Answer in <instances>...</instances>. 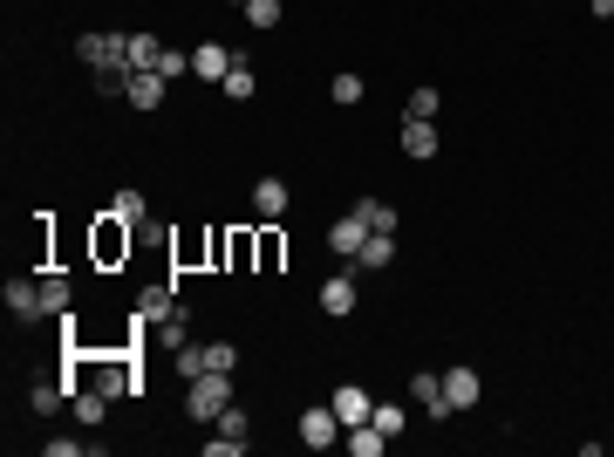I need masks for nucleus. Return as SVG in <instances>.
Returning <instances> with one entry per match:
<instances>
[{"label": "nucleus", "instance_id": "23", "mask_svg": "<svg viewBox=\"0 0 614 457\" xmlns=\"http://www.w3.org/2000/svg\"><path fill=\"white\" fill-rule=\"evenodd\" d=\"M219 89H226L232 103H246V96H253V89H260V76H253V62H246V55H239V62H232V69H226V82H219Z\"/></svg>", "mask_w": 614, "mask_h": 457}, {"label": "nucleus", "instance_id": "35", "mask_svg": "<svg viewBox=\"0 0 614 457\" xmlns=\"http://www.w3.org/2000/svg\"><path fill=\"white\" fill-rule=\"evenodd\" d=\"M587 7H594V14H601V21H614V0H587Z\"/></svg>", "mask_w": 614, "mask_h": 457}, {"label": "nucleus", "instance_id": "6", "mask_svg": "<svg viewBox=\"0 0 614 457\" xmlns=\"http://www.w3.org/2000/svg\"><path fill=\"white\" fill-rule=\"evenodd\" d=\"M232 62H239V48H226V41H198L192 48V76H205V82H226Z\"/></svg>", "mask_w": 614, "mask_h": 457}, {"label": "nucleus", "instance_id": "34", "mask_svg": "<svg viewBox=\"0 0 614 457\" xmlns=\"http://www.w3.org/2000/svg\"><path fill=\"white\" fill-rule=\"evenodd\" d=\"M76 451H89L82 437H48V457H76Z\"/></svg>", "mask_w": 614, "mask_h": 457}, {"label": "nucleus", "instance_id": "30", "mask_svg": "<svg viewBox=\"0 0 614 457\" xmlns=\"http://www.w3.org/2000/svg\"><path fill=\"white\" fill-rule=\"evenodd\" d=\"M369 423H376L383 437H403V403H376V410H369Z\"/></svg>", "mask_w": 614, "mask_h": 457}, {"label": "nucleus", "instance_id": "26", "mask_svg": "<svg viewBox=\"0 0 614 457\" xmlns=\"http://www.w3.org/2000/svg\"><path fill=\"white\" fill-rule=\"evenodd\" d=\"M171 362H178V376H185V382H198L205 369H212V362H205V342H185V348H171Z\"/></svg>", "mask_w": 614, "mask_h": 457}, {"label": "nucleus", "instance_id": "36", "mask_svg": "<svg viewBox=\"0 0 614 457\" xmlns=\"http://www.w3.org/2000/svg\"><path fill=\"white\" fill-rule=\"evenodd\" d=\"M239 7H246V0H239Z\"/></svg>", "mask_w": 614, "mask_h": 457}, {"label": "nucleus", "instance_id": "13", "mask_svg": "<svg viewBox=\"0 0 614 457\" xmlns=\"http://www.w3.org/2000/svg\"><path fill=\"white\" fill-rule=\"evenodd\" d=\"M410 403H417V410H430V417H451V410H444V376L417 369V376H410Z\"/></svg>", "mask_w": 614, "mask_h": 457}, {"label": "nucleus", "instance_id": "7", "mask_svg": "<svg viewBox=\"0 0 614 457\" xmlns=\"http://www.w3.org/2000/svg\"><path fill=\"white\" fill-rule=\"evenodd\" d=\"M478 396H485V376H478V369H451V376H444V410H471V403H478Z\"/></svg>", "mask_w": 614, "mask_h": 457}, {"label": "nucleus", "instance_id": "33", "mask_svg": "<svg viewBox=\"0 0 614 457\" xmlns=\"http://www.w3.org/2000/svg\"><path fill=\"white\" fill-rule=\"evenodd\" d=\"M205 362H212V369H226V376H232V369H239V348H232V342H205Z\"/></svg>", "mask_w": 614, "mask_h": 457}, {"label": "nucleus", "instance_id": "16", "mask_svg": "<svg viewBox=\"0 0 614 457\" xmlns=\"http://www.w3.org/2000/svg\"><path fill=\"white\" fill-rule=\"evenodd\" d=\"M253 212L260 219H287V178H260L253 185Z\"/></svg>", "mask_w": 614, "mask_h": 457}, {"label": "nucleus", "instance_id": "10", "mask_svg": "<svg viewBox=\"0 0 614 457\" xmlns=\"http://www.w3.org/2000/svg\"><path fill=\"white\" fill-rule=\"evenodd\" d=\"M7 314H14V321H35L41 314V280L14 273V280H7Z\"/></svg>", "mask_w": 614, "mask_h": 457}, {"label": "nucleus", "instance_id": "21", "mask_svg": "<svg viewBox=\"0 0 614 457\" xmlns=\"http://www.w3.org/2000/svg\"><path fill=\"white\" fill-rule=\"evenodd\" d=\"M171 307H178V287H151V294L137 301V328H151V321H164Z\"/></svg>", "mask_w": 614, "mask_h": 457}, {"label": "nucleus", "instance_id": "9", "mask_svg": "<svg viewBox=\"0 0 614 457\" xmlns=\"http://www.w3.org/2000/svg\"><path fill=\"white\" fill-rule=\"evenodd\" d=\"M355 273H335V280H321V314H335V321H348L355 314Z\"/></svg>", "mask_w": 614, "mask_h": 457}, {"label": "nucleus", "instance_id": "12", "mask_svg": "<svg viewBox=\"0 0 614 457\" xmlns=\"http://www.w3.org/2000/svg\"><path fill=\"white\" fill-rule=\"evenodd\" d=\"M328 403H335V417H342V423H369V410H376V396H369V389H355V382H342Z\"/></svg>", "mask_w": 614, "mask_h": 457}, {"label": "nucleus", "instance_id": "2", "mask_svg": "<svg viewBox=\"0 0 614 457\" xmlns=\"http://www.w3.org/2000/svg\"><path fill=\"white\" fill-rule=\"evenodd\" d=\"M226 403H232V376H226V369H205V376L185 389V417H192V423H219Z\"/></svg>", "mask_w": 614, "mask_h": 457}, {"label": "nucleus", "instance_id": "29", "mask_svg": "<svg viewBox=\"0 0 614 457\" xmlns=\"http://www.w3.org/2000/svg\"><path fill=\"white\" fill-rule=\"evenodd\" d=\"M280 14H287L280 0H246V21H253L260 35H267V28H280Z\"/></svg>", "mask_w": 614, "mask_h": 457}, {"label": "nucleus", "instance_id": "28", "mask_svg": "<svg viewBox=\"0 0 614 457\" xmlns=\"http://www.w3.org/2000/svg\"><path fill=\"white\" fill-rule=\"evenodd\" d=\"M96 253H103V260H116V253H130V226H123V219H110V226L96 232Z\"/></svg>", "mask_w": 614, "mask_h": 457}, {"label": "nucleus", "instance_id": "18", "mask_svg": "<svg viewBox=\"0 0 614 457\" xmlns=\"http://www.w3.org/2000/svg\"><path fill=\"white\" fill-rule=\"evenodd\" d=\"M151 335H157V342H164V348H185V342H192V314H185V301L171 307L164 321H151Z\"/></svg>", "mask_w": 614, "mask_h": 457}, {"label": "nucleus", "instance_id": "5", "mask_svg": "<svg viewBox=\"0 0 614 457\" xmlns=\"http://www.w3.org/2000/svg\"><path fill=\"white\" fill-rule=\"evenodd\" d=\"M246 430H253V423H246V410H239V403H226V410H219V423H212V437H205V457H239V451H246Z\"/></svg>", "mask_w": 614, "mask_h": 457}, {"label": "nucleus", "instance_id": "20", "mask_svg": "<svg viewBox=\"0 0 614 457\" xmlns=\"http://www.w3.org/2000/svg\"><path fill=\"white\" fill-rule=\"evenodd\" d=\"M403 157H437V123H403Z\"/></svg>", "mask_w": 614, "mask_h": 457}, {"label": "nucleus", "instance_id": "15", "mask_svg": "<svg viewBox=\"0 0 614 457\" xmlns=\"http://www.w3.org/2000/svg\"><path fill=\"white\" fill-rule=\"evenodd\" d=\"M342 444H348V457H383V451H389V437L376 430V423H348Z\"/></svg>", "mask_w": 614, "mask_h": 457}, {"label": "nucleus", "instance_id": "31", "mask_svg": "<svg viewBox=\"0 0 614 457\" xmlns=\"http://www.w3.org/2000/svg\"><path fill=\"white\" fill-rule=\"evenodd\" d=\"M437 110H444L437 89H410V116H417V123H437Z\"/></svg>", "mask_w": 614, "mask_h": 457}, {"label": "nucleus", "instance_id": "11", "mask_svg": "<svg viewBox=\"0 0 614 457\" xmlns=\"http://www.w3.org/2000/svg\"><path fill=\"white\" fill-rule=\"evenodd\" d=\"M69 410H76V423L96 430V423L110 417V396H103V389H89V382H76V389H69Z\"/></svg>", "mask_w": 614, "mask_h": 457}, {"label": "nucleus", "instance_id": "22", "mask_svg": "<svg viewBox=\"0 0 614 457\" xmlns=\"http://www.w3.org/2000/svg\"><path fill=\"white\" fill-rule=\"evenodd\" d=\"M62 403H69V382H35V389H28V410H35V417H55Z\"/></svg>", "mask_w": 614, "mask_h": 457}, {"label": "nucleus", "instance_id": "24", "mask_svg": "<svg viewBox=\"0 0 614 457\" xmlns=\"http://www.w3.org/2000/svg\"><path fill=\"white\" fill-rule=\"evenodd\" d=\"M355 219H362L369 232H396V205H389V198H362V205H355Z\"/></svg>", "mask_w": 614, "mask_h": 457}, {"label": "nucleus", "instance_id": "19", "mask_svg": "<svg viewBox=\"0 0 614 457\" xmlns=\"http://www.w3.org/2000/svg\"><path fill=\"white\" fill-rule=\"evenodd\" d=\"M76 307V287L62 273H41V314H69Z\"/></svg>", "mask_w": 614, "mask_h": 457}, {"label": "nucleus", "instance_id": "1", "mask_svg": "<svg viewBox=\"0 0 614 457\" xmlns=\"http://www.w3.org/2000/svg\"><path fill=\"white\" fill-rule=\"evenodd\" d=\"M69 389H76V382H89V389H103V396H137V389H144V382H137V369H130V362H123V355H76V362H69Z\"/></svg>", "mask_w": 614, "mask_h": 457}, {"label": "nucleus", "instance_id": "17", "mask_svg": "<svg viewBox=\"0 0 614 457\" xmlns=\"http://www.w3.org/2000/svg\"><path fill=\"white\" fill-rule=\"evenodd\" d=\"M362 239H369V226H362L355 212H348V219H335V226H328V246H335L342 260H355V253H362Z\"/></svg>", "mask_w": 614, "mask_h": 457}, {"label": "nucleus", "instance_id": "3", "mask_svg": "<svg viewBox=\"0 0 614 457\" xmlns=\"http://www.w3.org/2000/svg\"><path fill=\"white\" fill-rule=\"evenodd\" d=\"M342 430H348V423L335 417V403H314V410H301V423H294V437H301L307 451H335Z\"/></svg>", "mask_w": 614, "mask_h": 457}, {"label": "nucleus", "instance_id": "14", "mask_svg": "<svg viewBox=\"0 0 614 457\" xmlns=\"http://www.w3.org/2000/svg\"><path fill=\"white\" fill-rule=\"evenodd\" d=\"M389 260H396V232H369L362 253H355V267H362V273H383Z\"/></svg>", "mask_w": 614, "mask_h": 457}, {"label": "nucleus", "instance_id": "4", "mask_svg": "<svg viewBox=\"0 0 614 457\" xmlns=\"http://www.w3.org/2000/svg\"><path fill=\"white\" fill-rule=\"evenodd\" d=\"M82 69H130V35H76Z\"/></svg>", "mask_w": 614, "mask_h": 457}, {"label": "nucleus", "instance_id": "32", "mask_svg": "<svg viewBox=\"0 0 614 457\" xmlns=\"http://www.w3.org/2000/svg\"><path fill=\"white\" fill-rule=\"evenodd\" d=\"M328 96H335V103H362V76H348V69H342V76L328 82Z\"/></svg>", "mask_w": 614, "mask_h": 457}, {"label": "nucleus", "instance_id": "25", "mask_svg": "<svg viewBox=\"0 0 614 457\" xmlns=\"http://www.w3.org/2000/svg\"><path fill=\"white\" fill-rule=\"evenodd\" d=\"M110 219H123V226H144V191L123 185V191L110 198Z\"/></svg>", "mask_w": 614, "mask_h": 457}, {"label": "nucleus", "instance_id": "8", "mask_svg": "<svg viewBox=\"0 0 614 457\" xmlns=\"http://www.w3.org/2000/svg\"><path fill=\"white\" fill-rule=\"evenodd\" d=\"M164 89H171V82L157 76V69H130V89H123V103H130V110H157V103H164Z\"/></svg>", "mask_w": 614, "mask_h": 457}, {"label": "nucleus", "instance_id": "27", "mask_svg": "<svg viewBox=\"0 0 614 457\" xmlns=\"http://www.w3.org/2000/svg\"><path fill=\"white\" fill-rule=\"evenodd\" d=\"M164 62V41L157 35H130V69H157Z\"/></svg>", "mask_w": 614, "mask_h": 457}]
</instances>
